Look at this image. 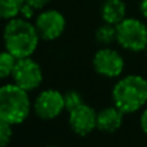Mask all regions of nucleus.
<instances>
[{
    "label": "nucleus",
    "instance_id": "f257e3e1",
    "mask_svg": "<svg viewBox=\"0 0 147 147\" xmlns=\"http://www.w3.org/2000/svg\"><path fill=\"white\" fill-rule=\"evenodd\" d=\"M39 32L35 25L25 18H12L4 28L5 51L12 53L17 59L30 57L39 44Z\"/></svg>",
    "mask_w": 147,
    "mask_h": 147
},
{
    "label": "nucleus",
    "instance_id": "f03ea898",
    "mask_svg": "<svg viewBox=\"0 0 147 147\" xmlns=\"http://www.w3.org/2000/svg\"><path fill=\"white\" fill-rule=\"evenodd\" d=\"M112 99L124 114L138 111L147 102V80L141 75H128L120 79L114 86Z\"/></svg>",
    "mask_w": 147,
    "mask_h": 147
},
{
    "label": "nucleus",
    "instance_id": "7ed1b4c3",
    "mask_svg": "<svg viewBox=\"0 0 147 147\" xmlns=\"http://www.w3.org/2000/svg\"><path fill=\"white\" fill-rule=\"evenodd\" d=\"M31 103L27 90L17 84H7L0 89V119L12 125L23 123L30 114Z\"/></svg>",
    "mask_w": 147,
    "mask_h": 147
},
{
    "label": "nucleus",
    "instance_id": "20e7f679",
    "mask_svg": "<svg viewBox=\"0 0 147 147\" xmlns=\"http://www.w3.org/2000/svg\"><path fill=\"white\" fill-rule=\"evenodd\" d=\"M116 41L127 51H145L147 49L146 25L137 18H125L116 25Z\"/></svg>",
    "mask_w": 147,
    "mask_h": 147
},
{
    "label": "nucleus",
    "instance_id": "39448f33",
    "mask_svg": "<svg viewBox=\"0 0 147 147\" xmlns=\"http://www.w3.org/2000/svg\"><path fill=\"white\" fill-rule=\"evenodd\" d=\"M12 76L14 84L27 92L36 89L43 81V71L40 66L30 57L17 59Z\"/></svg>",
    "mask_w": 147,
    "mask_h": 147
},
{
    "label": "nucleus",
    "instance_id": "423d86ee",
    "mask_svg": "<svg viewBox=\"0 0 147 147\" xmlns=\"http://www.w3.org/2000/svg\"><path fill=\"white\" fill-rule=\"evenodd\" d=\"M65 110V98L56 89L43 90L34 102V111L36 116L43 120H52L59 116Z\"/></svg>",
    "mask_w": 147,
    "mask_h": 147
},
{
    "label": "nucleus",
    "instance_id": "0eeeda50",
    "mask_svg": "<svg viewBox=\"0 0 147 147\" xmlns=\"http://www.w3.org/2000/svg\"><path fill=\"white\" fill-rule=\"evenodd\" d=\"M35 27L41 39L56 40L63 34L66 27V20L61 12L56 9H49L36 17Z\"/></svg>",
    "mask_w": 147,
    "mask_h": 147
},
{
    "label": "nucleus",
    "instance_id": "6e6552de",
    "mask_svg": "<svg viewBox=\"0 0 147 147\" xmlns=\"http://www.w3.org/2000/svg\"><path fill=\"white\" fill-rule=\"evenodd\" d=\"M94 70L99 75L107 78H116L124 70V59L116 51L111 48H102L93 57Z\"/></svg>",
    "mask_w": 147,
    "mask_h": 147
},
{
    "label": "nucleus",
    "instance_id": "1a4fd4ad",
    "mask_svg": "<svg viewBox=\"0 0 147 147\" xmlns=\"http://www.w3.org/2000/svg\"><path fill=\"white\" fill-rule=\"evenodd\" d=\"M69 124L72 132L79 136H86L97 128V112L85 103L69 111Z\"/></svg>",
    "mask_w": 147,
    "mask_h": 147
},
{
    "label": "nucleus",
    "instance_id": "9d476101",
    "mask_svg": "<svg viewBox=\"0 0 147 147\" xmlns=\"http://www.w3.org/2000/svg\"><path fill=\"white\" fill-rule=\"evenodd\" d=\"M124 112L116 106L106 107L97 114V129L105 133H114L121 127Z\"/></svg>",
    "mask_w": 147,
    "mask_h": 147
},
{
    "label": "nucleus",
    "instance_id": "9b49d317",
    "mask_svg": "<svg viewBox=\"0 0 147 147\" xmlns=\"http://www.w3.org/2000/svg\"><path fill=\"white\" fill-rule=\"evenodd\" d=\"M127 14V5L123 0H105L101 8L102 20L110 25H119L125 20Z\"/></svg>",
    "mask_w": 147,
    "mask_h": 147
},
{
    "label": "nucleus",
    "instance_id": "f8f14e48",
    "mask_svg": "<svg viewBox=\"0 0 147 147\" xmlns=\"http://www.w3.org/2000/svg\"><path fill=\"white\" fill-rule=\"evenodd\" d=\"M25 0H0V16L4 20H12L21 14Z\"/></svg>",
    "mask_w": 147,
    "mask_h": 147
},
{
    "label": "nucleus",
    "instance_id": "ddd939ff",
    "mask_svg": "<svg viewBox=\"0 0 147 147\" xmlns=\"http://www.w3.org/2000/svg\"><path fill=\"white\" fill-rule=\"evenodd\" d=\"M96 40L102 45H110L116 40V26L106 23L99 26L96 31Z\"/></svg>",
    "mask_w": 147,
    "mask_h": 147
},
{
    "label": "nucleus",
    "instance_id": "4468645a",
    "mask_svg": "<svg viewBox=\"0 0 147 147\" xmlns=\"http://www.w3.org/2000/svg\"><path fill=\"white\" fill-rule=\"evenodd\" d=\"M16 63H17V58L12 53H9L8 51L3 52L0 56V76L1 79H7L9 75H12Z\"/></svg>",
    "mask_w": 147,
    "mask_h": 147
},
{
    "label": "nucleus",
    "instance_id": "2eb2a0df",
    "mask_svg": "<svg viewBox=\"0 0 147 147\" xmlns=\"http://www.w3.org/2000/svg\"><path fill=\"white\" fill-rule=\"evenodd\" d=\"M63 98H65V110H67V111H71L72 109L78 107L79 105L84 103L81 96L75 90H69L67 93H65Z\"/></svg>",
    "mask_w": 147,
    "mask_h": 147
},
{
    "label": "nucleus",
    "instance_id": "dca6fc26",
    "mask_svg": "<svg viewBox=\"0 0 147 147\" xmlns=\"http://www.w3.org/2000/svg\"><path fill=\"white\" fill-rule=\"evenodd\" d=\"M12 136H13L12 124L1 120V123H0V146L7 147V145L12 140Z\"/></svg>",
    "mask_w": 147,
    "mask_h": 147
},
{
    "label": "nucleus",
    "instance_id": "f3484780",
    "mask_svg": "<svg viewBox=\"0 0 147 147\" xmlns=\"http://www.w3.org/2000/svg\"><path fill=\"white\" fill-rule=\"evenodd\" d=\"M34 8L31 7V5H28L27 3H25V5L22 7V10H21V17L25 18V20H31L34 16Z\"/></svg>",
    "mask_w": 147,
    "mask_h": 147
},
{
    "label": "nucleus",
    "instance_id": "a211bd4d",
    "mask_svg": "<svg viewBox=\"0 0 147 147\" xmlns=\"http://www.w3.org/2000/svg\"><path fill=\"white\" fill-rule=\"evenodd\" d=\"M25 1L27 3L28 5H31V7L36 10V9H43L45 5L49 4L51 0H25Z\"/></svg>",
    "mask_w": 147,
    "mask_h": 147
},
{
    "label": "nucleus",
    "instance_id": "6ab92c4d",
    "mask_svg": "<svg viewBox=\"0 0 147 147\" xmlns=\"http://www.w3.org/2000/svg\"><path fill=\"white\" fill-rule=\"evenodd\" d=\"M141 128H142V130L147 134V109L143 111L142 116H141Z\"/></svg>",
    "mask_w": 147,
    "mask_h": 147
},
{
    "label": "nucleus",
    "instance_id": "aec40b11",
    "mask_svg": "<svg viewBox=\"0 0 147 147\" xmlns=\"http://www.w3.org/2000/svg\"><path fill=\"white\" fill-rule=\"evenodd\" d=\"M140 10H141V14L145 18H147V0H142V1H141Z\"/></svg>",
    "mask_w": 147,
    "mask_h": 147
},
{
    "label": "nucleus",
    "instance_id": "412c9836",
    "mask_svg": "<svg viewBox=\"0 0 147 147\" xmlns=\"http://www.w3.org/2000/svg\"><path fill=\"white\" fill-rule=\"evenodd\" d=\"M47 147H58V146H47Z\"/></svg>",
    "mask_w": 147,
    "mask_h": 147
}]
</instances>
